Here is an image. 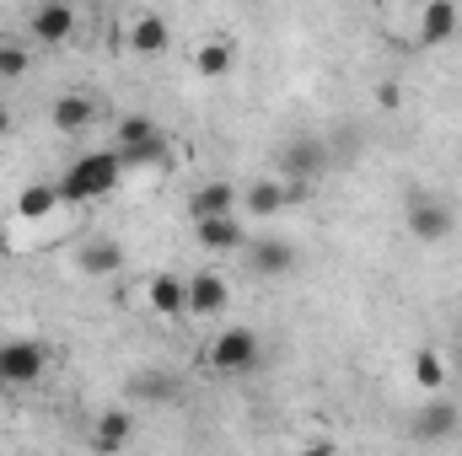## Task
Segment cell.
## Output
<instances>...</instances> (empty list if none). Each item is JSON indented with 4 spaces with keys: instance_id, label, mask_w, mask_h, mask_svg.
<instances>
[{
    "instance_id": "obj_1",
    "label": "cell",
    "mask_w": 462,
    "mask_h": 456,
    "mask_svg": "<svg viewBox=\"0 0 462 456\" xmlns=\"http://www.w3.org/2000/svg\"><path fill=\"white\" fill-rule=\"evenodd\" d=\"M118 178H124L118 150H92V156H76L54 188H60V205H97L118 188Z\"/></svg>"
},
{
    "instance_id": "obj_2",
    "label": "cell",
    "mask_w": 462,
    "mask_h": 456,
    "mask_svg": "<svg viewBox=\"0 0 462 456\" xmlns=\"http://www.w3.org/2000/svg\"><path fill=\"white\" fill-rule=\"evenodd\" d=\"M114 150H118L124 167H145V161H162L167 156V140H162V129L145 114H124L118 118V134H114Z\"/></svg>"
},
{
    "instance_id": "obj_3",
    "label": "cell",
    "mask_w": 462,
    "mask_h": 456,
    "mask_svg": "<svg viewBox=\"0 0 462 456\" xmlns=\"http://www.w3.org/2000/svg\"><path fill=\"white\" fill-rule=\"evenodd\" d=\"M258 354H263V343L253 328H221L216 339H210V370H221V376H247L253 365H258Z\"/></svg>"
},
{
    "instance_id": "obj_4",
    "label": "cell",
    "mask_w": 462,
    "mask_h": 456,
    "mask_svg": "<svg viewBox=\"0 0 462 456\" xmlns=\"http://www.w3.org/2000/svg\"><path fill=\"white\" fill-rule=\"evenodd\" d=\"M49 370V349L38 339H5L0 343V387H32Z\"/></svg>"
},
{
    "instance_id": "obj_5",
    "label": "cell",
    "mask_w": 462,
    "mask_h": 456,
    "mask_svg": "<svg viewBox=\"0 0 462 456\" xmlns=\"http://www.w3.org/2000/svg\"><path fill=\"white\" fill-rule=\"evenodd\" d=\"M403 226H409V236H414V242L436 247V242H447V236L457 231V215H452V205H447V199L414 194V199H409V210H403Z\"/></svg>"
},
{
    "instance_id": "obj_6",
    "label": "cell",
    "mask_w": 462,
    "mask_h": 456,
    "mask_svg": "<svg viewBox=\"0 0 462 456\" xmlns=\"http://www.w3.org/2000/svg\"><path fill=\"white\" fill-rule=\"evenodd\" d=\"M247 263H253V274H263V279H285L291 269H296V247L285 242V236H247Z\"/></svg>"
},
{
    "instance_id": "obj_7",
    "label": "cell",
    "mask_w": 462,
    "mask_h": 456,
    "mask_svg": "<svg viewBox=\"0 0 462 456\" xmlns=\"http://www.w3.org/2000/svg\"><path fill=\"white\" fill-rule=\"evenodd\" d=\"M420 32V43L425 49H441V43H452L457 38V27H462V11H457V0H425V11H420V22H414Z\"/></svg>"
},
{
    "instance_id": "obj_8",
    "label": "cell",
    "mask_w": 462,
    "mask_h": 456,
    "mask_svg": "<svg viewBox=\"0 0 462 456\" xmlns=\"http://www.w3.org/2000/svg\"><path fill=\"white\" fill-rule=\"evenodd\" d=\"M231 306V279H221L216 269L189 279V317H221Z\"/></svg>"
},
{
    "instance_id": "obj_9",
    "label": "cell",
    "mask_w": 462,
    "mask_h": 456,
    "mask_svg": "<svg viewBox=\"0 0 462 456\" xmlns=\"http://www.w3.org/2000/svg\"><path fill=\"white\" fill-rule=\"evenodd\" d=\"M145 306L156 312V317H189V279H178V274H151L145 279Z\"/></svg>"
},
{
    "instance_id": "obj_10",
    "label": "cell",
    "mask_w": 462,
    "mask_h": 456,
    "mask_svg": "<svg viewBox=\"0 0 462 456\" xmlns=\"http://www.w3.org/2000/svg\"><path fill=\"white\" fill-rule=\"evenodd\" d=\"M27 32H32V43H65V38L76 32V11H70L65 0H43V5L27 16Z\"/></svg>"
},
{
    "instance_id": "obj_11",
    "label": "cell",
    "mask_w": 462,
    "mask_h": 456,
    "mask_svg": "<svg viewBox=\"0 0 462 456\" xmlns=\"http://www.w3.org/2000/svg\"><path fill=\"white\" fill-rule=\"evenodd\" d=\"M49 123H54L60 134H87V129L97 123V103H92L87 92H60L54 108H49Z\"/></svg>"
},
{
    "instance_id": "obj_12",
    "label": "cell",
    "mask_w": 462,
    "mask_h": 456,
    "mask_svg": "<svg viewBox=\"0 0 462 456\" xmlns=\"http://www.w3.org/2000/svg\"><path fill=\"white\" fill-rule=\"evenodd\" d=\"M194 236H199V247H210V252H242V247H247V226L236 221V210H231V215H210V221H194Z\"/></svg>"
},
{
    "instance_id": "obj_13",
    "label": "cell",
    "mask_w": 462,
    "mask_h": 456,
    "mask_svg": "<svg viewBox=\"0 0 462 456\" xmlns=\"http://www.w3.org/2000/svg\"><path fill=\"white\" fill-rule=\"evenodd\" d=\"M76 269H81L87 279H114L118 269H124V247H118L114 236L81 242V252H76Z\"/></svg>"
},
{
    "instance_id": "obj_14",
    "label": "cell",
    "mask_w": 462,
    "mask_h": 456,
    "mask_svg": "<svg viewBox=\"0 0 462 456\" xmlns=\"http://www.w3.org/2000/svg\"><path fill=\"white\" fill-rule=\"evenodd\" d=\"M231 70H236V43L231 38H205L194 49V76L199 81H226Z\"/></svg>"
},
{
    "instance_id": "obj_15",
    "label": "cell",
    "mask_w": 462,
    "mask_h": 456,
    "mask_svg": "<svg viewBox=\"0 0 462 456\" xmlns=\"http://www.w3.org/2000/svg\"><path fill=\"white\" fill-rule=\"evenodd\" d=\"M167 43H172V27H167L156 11H145V16L129 22V49H134V54L156 59V54H167Z\"/></svg>"
},
{
    "instance_id": "obj_16",
    "label": "cell",
    "mask_w": 462,
    "mask_h": 456,
    "mask_svg": "<svg viewBox=\"0 0 462 456\" xmlns=\"http://www.w3.org/2000/svg\"><path fill=\"white\" fill-rule=\"evenodd\" d=\"M242 205V194L231 188V183H205V188H194L189 194V221H210V215H231Z\"/></svg>"
},
{
    "instance_id": "obj_17",
    "label": "cell",
    "mask_w": 462,
    "mask_h": 456,
    "mask_svg": "<svg viewBox=\"0 0 462 456\" xmlns=\"http://www.w3.org/2000/svg\"><path fill=\"white\" fill-rule=\"evenodd\" d=\"M60 210V188L54 183H27L16 194V221H49Z\"/></svg>"
},
{
    "instance_id": "obj_18",
    "label": "cell",
    "mask_w": 462,
    "mask_h": 456,
    "mask_svg": "<svg viewBox=\"0 0 462 456\" xmlns=\"http://www.w3.org/2000/svg\"><path fill=\"white\" fill-rule=\"evenodd\" d=\"M242 205H247V215H280V210L291 205V188H285L280 178H258V183L242 194Z\"/></svg>"
},
{
    "instance_id": "obj_19",
    "label": "cell",
    "mask_w": 462,
    "mask_h": 456,
    "mask_svg": "<svg viewBox=\"0 0 462 456\" xmlns=\"http://www.w3.org/2000/svg\"><path fill=\"white\" fill-rule=\"evenodd\" d=\"M409 376H414L425 392H447V354H441V349H414Z\"/></svg>"
},
{
    "instance_id": "obj_20",
    "label": "cell",
    "mask_w": 462,
    "mask_h": 456,
    "mask_svg": "<svg viewBox=\"0 0 462 456\" xmlns=\"http://www.w3.org/2000/svg\"><path fill=\"white\" fill-rule=\"evenodd\" d=\"M129 435H134V414L114 408V414H103V419H97L92 446H97V451H118V446H129Z\"/></svg>"
},
{
    "instance_id": "obj_21",
    "label": "cell",
    "mask_w": 462,
    "mask_h": 456,
    "mask_svg": "<svg viewBox=\"0 0 462 456\" xmlns=\"http://www.w3.org/2000/svg\"><path fill=\"white\" fill-rule=\"evenodd\" d=\"M457 430V408L452 403H430V408H420V419H414V435L420 441H447Z\"/></svg>"
},
{
    "instance_id": "obj_22",
    "label": "cell",
    "mask_w": 462,
    "mask_h": 456,
    "mask_svg": "<svg viewBox=\"0 0 462 456\" xmlns=\"http://www.w3.org/2000/svg\"><path fill=\"white\" fill-rule=\"evenodd\" d=\"M285 167H291V172H323V145H312V140H301V145H291V156H285Z\"/></svg>"
},
{
    "instance_id": "obj_23",
    "label": "cell",
    "mask_w": 462,
    "mask_h": 456,
    "mask_svg": "<svg viewBox=\"0 0 462 456\" xmlns=\"http://www.w3.org/2000/svg\"><path fill=\"white\" fill-rule=\"evenodd\" d=\"M27 65H32V59H27V49H22V43H0V81H22V76H27Z\"/></svg>"
},
{
    "instance_id": "obj_24",
    "label": "cell",
    "mask_w": 462,
    "mask_h": 456,
    "mask_svg": "<svg viewBox=\"0 0 462 456\" xmlns=\"http://www.w3.org/2000/svg\"><path fill=\"white\" fill-rule=\"evenodd\" d=\"M134 392H140L145 403H167V397H172V381H162V376H140Z\"/></svg>"
},
{
    "instance_id": "obj_25",
    "label": "cell",
    "mask_w": 462,
    "mask_h": 456,
    "mask_svg": "<svg viewBox=\"0 0 462 456\" xmlns=\"http://www.w3.org/2000/svg\"><path fill=\"white\" fill-rule=\"evenodd\" d=\"M5 134H11V114H5V108H0V140H5Z\"/></svg>"
}]
</instances>
